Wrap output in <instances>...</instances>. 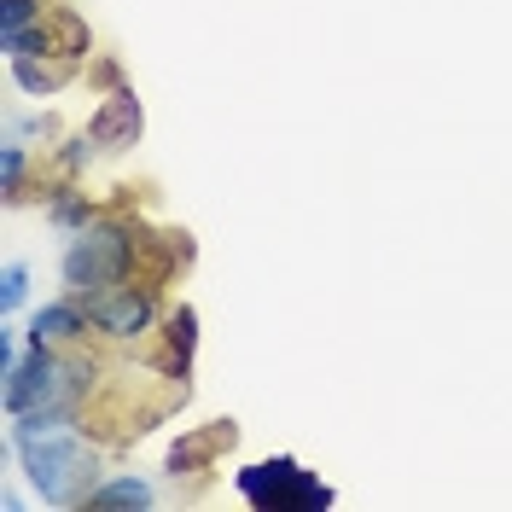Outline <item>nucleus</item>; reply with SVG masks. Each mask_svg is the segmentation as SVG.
Wrapping results in <instances>:
<instances>
[{
  "label": "nucleus",
  "mask_w": 512,
  "mask_h": 512,
  "mask_svg": "<svg viewBox=\"0 0 512 512\" xmlns=\"http://www.w3.org/2000/svg\"><path fill=\"white\" fill-rule=\"evenodd\" d=\"M6 454L24 466L30 489L47 507H88V495L99 489V448L88 443L82 419H12L6 431Z\"/></svg>",
  "instance_id": "nucleus-1"
},
{
  "label": "nucleus",
  "mask_w": 512,
  "mask_h": 512,
  "mask_svg": "<svg viewBox=\"0 0 512 512\" xmlns=\"http://www.w3.org/2000/svg\"><path fill=\"white\" fill-rule=\"evenodd\" d=\"M94 384V361L76 350H53V344H30L24 361L0 379V402L6 419H59V414H82Z\"/></svg>",
  "instance_id": "nucleus-2"
},
{
  "label": "nucleus",
  "mask_w": 512,
  "mask_h": 512,
  "mask_svg": "<svg viewBox=\"0 0 512 512\" xmlns=\"http://www.w3.org/2000/svg\"><path fill=\"white\" fill-rule=\"evenodd\" d=\"M140 262H146V227L105 210L82 233H70L64 245V286L76 297H94L105 286H123V280H140Z\"/></svg>",
  "instance_id": "nucleus-3"
},
{
  "label": "nucleus",
  "mask_w": 512,
  "mask_h": 512,
  "mask_svg": "<svg viewBox=\"0 0 512 512\" xmlns=\"http://www.w3.org/2000/svg\"><path fill=\"white\" fill-rule=\"evenodd\" d=\"M233 483H239V495L262 512H320V507H332V489H326L315 472H303L297 460H286V454L245 466Z\"/></svg>",
  "instance_id": "nucleus-4"
},
{
  "label": "nucleus",
  "mask_w": 512,
  "mask_h": 512,
  "mask_svg": "<svg viewBox=\"0 0 512 512\" xmlns=\"http://www.w3.org/2000/svg\"><path fill=\"white\" fill-rule=\"evenodd\" d=\"M88 303V320H94L99 338H111V344H134V338H146L158 320V286L152 280H123V286H105L94 297H82Z\"/></svg>",
  "instance_id": "nucleus-5"
},
{
  "label": "nucleus",
  "mask_w": 512,
  "mask_h": 512,
  "mask_svg": "<svg viewBox=\"0 0 512 512\" xmlns=\"http://www.w3.org/2000/svg\"><path fill=\"white\" fill-rule=\"evenodd\" d=\"M88 134H94L99 152H128V146H140V134H146V111H140V99H134L128 82L99 99V111L88 117Z\"/></svg>",
  "instance_id": "nucleus-6"
},
{
  "label": "nucleus",
  "mask_w": 512,
  "mask_h": 512,
  "mask_svg": "<svg viewBox=\"0 0 512 512\" xmlns=\"http://www.w3.org/2000/svg\"><path fill=\"white\" fill-rule=\"evenodd\" d=\"M94 332V320H88V303L76 297V291H64L59 303H41L24 326V344H53V350H70V344H82Z\"/></svg>",
  "instance_id": "nucleus-7"
},
{
  "label": "nucleus",
  "mask_w": 512,
  "mask_h": 512,
  "mask_svg": "<svg viewBox=\"0 0 512 512\" xmlns=\"http://www.w3.org/2000/svg\"><path fill=\"white\" fill-rule=\"evenodd\" d=\"M233 443H239V425H233V419H216V425H204V431H187L181 443L169 448L163 466H169V478H198V472H210L216 454L233 448Z\"/></svg>",
  "instance_id": "nucleus-8"
},
{
  "label": "nucleus",
  "mask_w": 512,
  "mask_h": 512,
  "mask_svg": "<svg viewBox=\"0 0 512 512\" xmlns=\"http://www.w3.org/2000/svg\"><path fill=\"white\" fill-rule=\"evenodd\" d=\"M192 350H198V309H192V303H175V309H163L158 373H163V379H187V373H192Z\"/></svg>",
  "instance_id": "nucleus-9"
},
{
  "label": "nucleus",
  "mask_w": 512,
  "mask_h": 512,
  "mask_svg": "<svg viewBox=\"0 0 512 512\" xmlns=\"http://www.w3.org/2000/svg\"><path fill=\"white\" fill-rule=\"evenodd\" d=\"M47 53L70 64H88L94 59V35H88V18L76 6H53L47 12Z\"/></svg>",
  "instance_id": "nucleus-10"
},
{
  "label": "nucleus",
  "mask_w": 512,
  "mask_h": 512,
  "mask_svg": "<svg viewBox=\"0 0 512 512\" xmlns=\"http://www.w3.org/2000/svg\"><path fill=\"white\" fill-rule=\"evenodd\" d=\"M12 64V82L24 88L30 99H47V94H59L64 82L82 70V64H70V59H53V53H35V59H6Z\"/></svg>",
  "instance_id": "nucleus-11"
},
{
  "label": "nucleus",
  "mask_w": 512,
  "mask_h": 512,
  "mask_svg": "<svg viewBox=\"0 0 512 512\" xmlns=\"http://www.w3.org/2000/svg\"><path fill=\"white\" fill-rule=\"evenodd\" d=\"M94 216H105V210H99L88 192H76V181H59L53 198H47V222L59 227V233H82Z\"/></svg>",
  "instance_id": "nucleus-12"
},
{
  "label": "nucleus",
  "mask_w": 512,
  "mask_h": 512,
  "mask_svg": "<svg viewBox=\"0 0 512 512\" xmlns=\"http://www.w3.org/2000/svg\"><path fill=\"white\" fill-rule=\"evenodd\" d=\"M152 501H158V489H152V483L146 478H111V483H99L94 495H88V507H152Z\"/></svg>",
  "instance_id": "nucleus-13"
},
{
  "label": "nucleus",
  "mask_w": 512,
  "mask_h": 512,
  "mask_svg": "<svg viewBox=\"0 0 512 512\" xmlns=\"http://www.w3.org/2000/svg\"><path fill=\"white\" fill-rule=\"evenodd\" d=\"M24 175H30V152H24V140L6 134V146H0V192H6V204L24 198Z\"/></svg>",
  "instance_id": "nucleus-14"
},
{
  "label": "nucleus",
  "mask_w": 512,
  "mask_h": 512,
  "mask_svg": "<svg viewBox=\"0 0 512 512\" xmlns=\"http://www.w3.org/2000/svg\"><path fill=\"white\" fill-rule=\"evenodd\" d=\"M47 12H53L47 0H0V41L18 35V30H30V24H41Z\"/></svg>",
  "instance_id": "nucleus-15"
},
{
  "label": "nucleus",
  "mask_w": 512,
  "mask_h": 512,
  "mask_svg": "<svg viewBox=\"0 0 512 512\" xmlns=\"http://www.w3.org/2000/svg\"><path fill=\"white\" fill-rule=\"evenodd\" d=\"M94 152H99V146H94V134H88V128H82V134H70V140H64V152H59L64 181H76V175L94 163Z\"/></svg>",
  "instance_id": "nucleus-16"
},
{
  "label": "nucleus",
  "mask_w": 512,
  "mask_h": 512,
  "mask_svg": "<svg viewBox=\"0 0 512 512\" xmlns=\"http://www.w3.org/2000/svg\"><path fill=\"white\" fill-rule=\"evenodd\" d=\"M24 297H30V268H24V262H6V274H0V309L18 315Z\"/></svg>",
  "instance_id": "nucleus-17"
},
{
  "label": "nucleus",
  "mask_w": 512,
  "mask_h": 512,
  "mask_svg": "<svg viewBox=\"0 0 512 512\" xmlns=\"http://www.w3.org/2000/svg\"><path fill=\"white\" fill-rule=\"evenodd\" d=\"M12 140H53V117H18Z\"/></svg>",
  "instance_id": "nucleus-18"
},
{
  "label": "nucleus",
  "mask_w": 512,
  "mask_h": 512,
  "mask_svg": "<svg viewBox=\"0 0 512 512\" xmlns=\"http://www.w3.org/2000/svg\"><path fill=\"white\" fill-rule=\"evenodd\" d=\"M18 361H24V350H18V332L6 326V332H0V379H6V373H12Z\"/></svg>",
  "instance_id": "nucleus-19"
},
{
  "label": "nucleus",
  "mask_w": 512,
  "mask_h": 512,
  "mask_svg": "<svg viewBox=\"0 0 512 512\" xmlns=\"http://www.w3.org/2000/svg\"><path fill=\"white\" fill-rule=\"evenodd\" d=\"M94 82L111 94V88H123V70H117V59H94Z\"/></svg>",
  "instance_id": "nucleus-20"
}]
</instances>
